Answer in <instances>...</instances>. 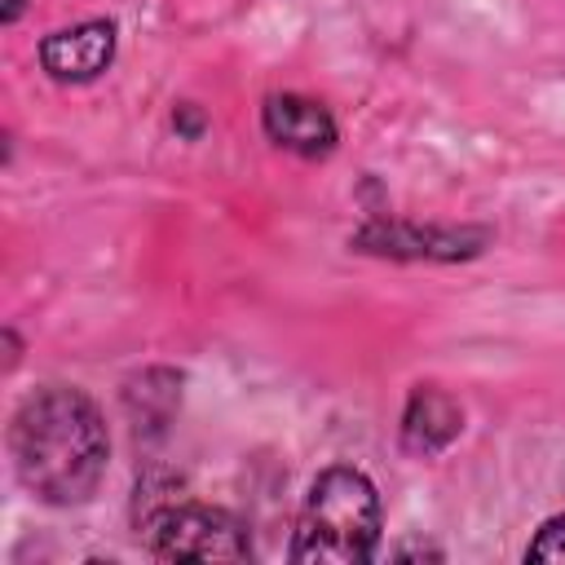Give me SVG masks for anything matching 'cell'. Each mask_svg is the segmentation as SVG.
<instances>
[{
  "label": "cell",
  "instance_id": "obj_1",
  "mask_svg": "<svg viewBox=\"0 0 565 565\" xmlns=\"http://www.w3.org/2000/svg\"><path fill=\"white\" fill-rule=\"evenodd\" d=\"M9 450H13L18 481L35 499L53 508H71L93 499L106 472L110 441L97 406L79 388L49 384L18 406L9 428Z\"/></svg>",
  "mask_w": 565,
  "mask_h": 565
},
{
  "label": "cell",
  "instance_id": "obj_2",
  "mask_svg": "<svg viewBox=\"0 0 565 565\" xmlns=\"http://www.w3.org/2000/svg\"><path fill=\"white\" fill-rule=\"evenodd\" d=\"M380 543V494L358 468H327L300 508L291 561L358 565L371 561Z\"/></svg>",
  "mask_w": 565,
  "mask_h": 565
},
{
  "label": "cell",
  "instance_id": "obj_3",
  "mask_svg": "<svg viewBox=\"0 0 565 565\" xmlns=\"http://www.w3.org/2000/svg\"><path fill=\"white\" fill-rule=\"evenodd\" d=\"M146 543L159 561H247L252 543L230 512L216 508H163L146 525Z\"/></svg>",
  "mask_w": 565,
  "mask_h": 565
},
{
  "label": "cell",
  "instance_id": "obj_4",
  "mask_svg": "<svg viewBox=\"0 0 565 565\" xmlns=\"http://www.w3.org/2000/svg\"><path fill=\"white\" fill-rule=\"evenodd\" d=\"M115 57V26L110 22H79L71 31H53L40 44V62L62 84L97 79Z\"/></svg>",
  "mask_w": 565,
  "mask_h": 565
},
{
  "label": "cell",
  "instance_id": "obj_5",
  "mask_svg": "<svg viewBox=\"0 0 565 565\" xmlns=\"http://www.w3.org/2000/svg\"><path fill=\"white\" fill-rule=\"evenodd\" d=\"M265 132L296 150V154H327L335 146V119L309 102V97H296V93H282V97H269L265 102Z\"/></svg>",
  "mask_w": 565,
  "mask_h": 565
},
{
  "label": "cell",
  "instance_id": "obj_6",
  "mask_svg": "<svg viewBox=\"0 0 565 565\" xmlns=\"http://www.w3.org/2000/svg\"><path fill=\"white\" fill-rule=\"evenodd\" d=\"M459 433V406L437 388H419L406 411V441L415 450H437Z\"/></svg>",
  "mask_w": 565,
  "mask_h": 565
},
{
  "label": "cell",
  "instance_id": "obj_7",
  "mask_svg": "<svg viewBox=\"0 0 565 565\" xmlns=\"http://www.w3.org/2000/svg\"><path fill=\"white\" fill-rule=\"evenodd\" d=\"M525 561H565V516H552L534 543L525 547Z\"/></svg>",
  "mask_w": 565,
  "mask_h": 565
},
{
  "label": "cell",
  "instance_id": "obj_8",
  "mask_svg": "<svg viewBox=\"0 0 565 565\" xmlns=\"http://www.w3.org/2000/svg\"><path fill=\"white\" fill-rule=\"evenodd\" d=\"M22 4H26V0H4V22H13V18L22 13Z\"/></svg>",
  "mask_w": 565,
  "mask_h": 565
}]
</instances>
